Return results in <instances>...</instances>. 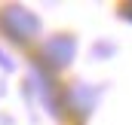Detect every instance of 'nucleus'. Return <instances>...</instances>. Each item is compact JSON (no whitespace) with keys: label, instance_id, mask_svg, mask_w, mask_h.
I'll list each match as a JSON object with an SVG mask.
<instances>
[{"label":"nucleus","instance_id":"1","mask_svg":"<svg viewBox=\"0 0 132 125\" xmlns=\"http://www.w3.org/2000/svg\"><path fill=\"white\" fill-rule=\"evenodd\" d=\"M0 28L15 43H31L40 37V18L25 6H6L0 12Z\"/></svg>","mask_w":132,"mask_h":125},{"label":"nucleus","instance_id":"2","mask_svg":"<svg viewBox=\"0 0 132 125\" xmlns=\"http://www.w3.org/2000/svg\"><path fill=\"white\" fill-rule=\"evenodd\" d=\"M74 55H77V40L68 37V34L49 37V40L43 43V61L49 64V67H55V70L68 67V64L74 61Z\"/></svg>","mask_w":132,"mask_h":125},{"label":"nucleus","instance_id":"3","mask_svg":"<svg viewBox=\"0 0 132 125\" xmlns=\"http://www.w3.org/2000/svg\"><path fill=\"white\" fill-rule=\"evenodd\" d=\"M123 18H126V22H132V3H126V6H123Z\"/></svg>","mask_w":132,"mask_h":125}]
</instances>
